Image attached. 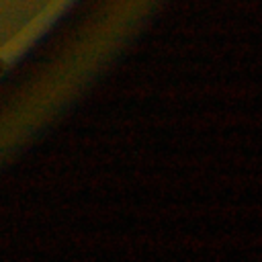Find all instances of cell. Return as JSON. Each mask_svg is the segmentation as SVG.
I'll return each instance as SVG.
<instances>
[{
  "label": "cell",
  "mask_w": 262,
  "mask_h": 262,
  "mask_svg": "<svg viewBox=\"0 0 262 262\" xmlns=\"http://www.w3.org/2000/svg\"><path fill=\"white\" fill-rule=\"evenodd\" d=\"M0 72H2V63H0Z\"/></svg>",
  "instance_id": "6da1fadb"
}]
</instances>
